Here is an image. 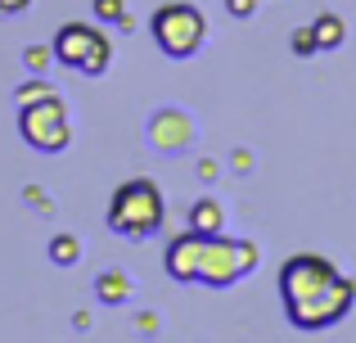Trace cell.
Returning a JSON list of instances; mask_svg holds the SVG:
<instances>
[{
	"instance_id": "5b68a950",
	"label": "cell",
	"mask_w": 356,
	"mask_h": 343,
	"mask_svg": "<svg viewBox=\"0 0 356 343\" xmlns=\"http://www.w3.org/2000/svg\"><path fill=\"white\" fill-rule=\"evenodd\" d=\"M261 262L257 244L252 239H230V235H208V248H203V266H199V285L208 289H230L235 280L252 276Z\"/></svg>"
},
{
	"instance_id": "2e32d148",
	"label": "cell",
	"mask_w": 356,
	"mask_h": 343,
	"mask_svg": "<svg viewBox=\"0 0 356 343\" xmlns=\"http://www.w3.org/2000/svg\"><path fill=\"white\" fill-rule=\"evenodd\" d=\"M226 9L235 18H252V9H257V0H226Z\"/></svg>"
},
{
	"instance_id": "3957f363",
	"label": "cell",
	"mask_w": 356,
	"mask_h": 343,
	"mask_svg": "<svg viewBox=\"0 0 356 343\" xmlns=\"http://www.w3.org/2000/svg\"><path fill=\"white\" fill-rule=\"evenodd\" d=\"M149 32H154V45L167 59H194V54L203 50V41H208V18H203V9L190 5V0H172V5L154 9Z\"/></svg>"
},
{
	"instance_id": "6da1fadb",
	"label": "cell",
	"mask_w": 356,
	"mask_h": 343,
	"mask_svg": "<svg viewBox=\"0 0 356 343\" xmlns=\"http://www.w3.org/2000/svg\"><path fill=\"white\" fill-rule=\"evenodd\" d=\"M280 298L293 330H330L356 308V280L321 253H293L280 266Z\"/></svg>"
},
{
	"instance_id": "30bf717a",
	"label": "cell",
	"mask_w": 356,
	"mask_h": 343,
	"mask_svg": "<svg viewBox=\"0 0 356 343\" xmlns=\"http://www.w3.org/2000/svg\"><path fill=\"white\" fill-rule=\"evenodd\" d=\"M312 27H316V45H321V50H339L343 36H348V27H343L339 14H321Z\"/></svg>"
},
{
	"instance_id": "4fadbf2b",
	"label": "cell",
	"mask_w": 356,
	"mask_h": 343,
	"mask_svg": "<svg viewBox=\"0 0 356 343\" xmlns=\"http://www.w3.org/2000/svg\"><path fill=\"white\" fill-rule=\"evenodd\" d=\"M321 45H316V27H298L293 32V54H316Z\"/></svg>"
},
{
	"instance_id": "ba28073f",
	"label": "cell",
	"mask_w": 356,
	"mask_h": 343,
	"mask_svg": "<svg viewBox=\"0 0 356 343\" xmlns=\"http://www.w3.org/2000/svg\"><path fill=\"white\" fill-rule=\"evenodd\" d=\"M149 136H154V145H158V150L181 154L185 145H190L194 127H190V118H185V113H176V109H163V113H158L154 122H149Z\"/></svg>"
},
{
	"instance_id": "7a4b0ae2",
	"label": "cell",
	"mask_w": 356,
	"mask_h": 343,
	"mask_svg": "<svg viewBox=\"0 0 356 343\" xmlns=\"http://www.w3.org/2000/svg\"><path fill=\"white\" fill-rule=\"evenodd\" d=\"M167 208H163V190H158L149 176H136V181H122L108 199V230L127 239H149L158 226H163Z\"/></svg>"
},
{
	"instance_id": "7c38bea8",
	"label": "cell",
	"mask_w": 356,
	"mask_h": 343,
	"mask_svg": "<svg viewBox=\"0 0 356 343\" xmlns=\"http://www.w3.org/2000/svg\"><path fill=\"white\" fill-rule=\"evenodd\" d=\"M50 257H54L59 266H72V262L81 257V244H77L72 235H54V239H50Z\"/></svg>"
},
{
	"instance_id": "8992f818",
	"label": "cell",
	"mask_w": 356,
	"mask_h": 343,
	"mask_svg": "<svg viewBox=\"0 0 356 343\" xmlns=\"http://www.w3.org/2000/svg\"><path fill=\"white\" fill-rule=\"evenodd\" d=\"M18 131H23V141L32 145V150L41 154H59L68 150L72 141V122H68V104H63L59 95H36L23 104V113H18Z\"/></svg>"
},
{
	"instance_id": "9c48e42d",
	"label": "cell",
	"mask_w": 356,
	"mask_h": 343,
	"mask_svg": "<svg viewBox=\"0 0 356 343\" xmlns=\"http://www.w3.org/2000/svg\"><path fill=\"white\" fill-rule=\"evenodd\" d=\"M190 226L203 230V235H217V230L226 226V217H221V203H217V199H199V203L190 208Z\"/></svg>"
},
{
	"instance_id": "277c9868",
	"label": "cell",
	"mask_w": 356,
	"mask_h": 343,
	"mask_svg": "<svg viewBox=\"0 0 356 343\" xmlns=\"http://www.w3.org/2000/svg\"><path fill=\"white\" fill-rule=\"evenodd\" d=\"M54 59L81 77H104L113 63V41L95 23H63L54 32Z\"/></svg>"
},
{
	"instance_id": "e0dca14e",
	"label": "cell",
	"mask_w": 356,
	"mask_h": 343,
	"mask_svg": "<svg viewBox=\"0 0 356 343\" xmlns=\"http://www.w3.org/2000/svg\"><path fill=\"white\" fill-rule=\"evenodd\" d=\"M50 54L54 50H27V63H32V68H45V63H50Z\"/></svg>"
},
{
	"instance_id": "9a60e30c",
	"label": "cell",
	"mask_w": 356,
	"mask_h": 343,
	"mask_svg": "<svg viewBox=\"0 0 356 343\" xmlns=\"http://www.w3.org/2000/svg\"><path fill=\"white\" fill-rule=\"evenodd\" d=\"M36 95H50V86H45V81H27V86H18V104H27V99H36Z\"/></svg>"
},
{
	"instance_id": "ac0fdd59",
	"label": "cell",
	"mask_w": 356,
	"mask_h": 343,
	"mask_svg": "<svg viewBox=\"0 0 356 343\" xmlns=\"http://www.w3.org/2000/svg\"><path fill=\"white\" fill-rule=\"evenodd\" d=\"M32 0H0V14H23Z\"/></svg>"
},
{
	"instance_id": "52a82bcc",
	"label": "cell",
	"mask_w": 356,
	"mask_h": 343,
	"mask_svg": "<svg viewBox=\"0 0 356 343\" xmlns=\"http://www.w3.org/2000/svg\"><path fill=\"white\" fill-rule=\"evenodd\" d=\"M203 248H208V235H203V230H194V226H190L185 235H176L172 244H167V257H163L167 276H172V280H181V285H199Z\"/></svg>"
},
{
	"instance_id": "5bb4252c",
	"label": "cell",
	"mask_w": 356,
	"mask_h": 343,
	"mask_svg": "<svg viewBox=\"0 0 356 343\" xmlns=\"http://www.w3.org/2000/svg\"><path fill=\"white\" fill-rule=\"evenodd\" d=\"M95 14L99 18H118V23L127 18V14H122V0H95Z\"/></svg>"
},
{
	"instance_id": "8fae6325",
	"label": "cell",
	"mask_w": 356,
	"mask_h": 343,
	"mask_svg": "<svg viewBox=\"0 0 356 343\" xmlns=\"http://www.w3.org/2000/svg\"><path fill=\"white\" fill-rule=\"evenodd\" d=\"M95 289H99V298L104 303H127V294H131V280L122 271H104L95 280Z\"/></svg>"
}]
</instances>
